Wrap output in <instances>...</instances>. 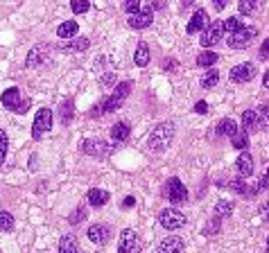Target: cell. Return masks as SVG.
Returning <instances> with one entry per match:
<instances>
[{"mask_svg":"<svg viewBox=\"0 0 269 253\" xmlns=\"http://www.w3.org/2000/svg\"><path fill=\"white\" fill-rule=\"evenodd\" d=\"M174 140V122H161L152 129L150 138H147V149L161 154L170 147V142Z\"/></svg>","mask_w":269,"mask_h":253,"instance_id":"cell-1","label":"cell"},{"mask_svg":"<svg viewBox=\"0 0 269 253\" xmlns=\"http://www.w3.org/2000/svg\"><path fill=\"white\" fill-rule=\"evenodd\" d=\"M0 102H3L5 109L14 111V113H28L30 107H32V99L30 97H23L16 86L7 88V91L3 93V97H0Z\"/></svg>","mask_w":269,"mask_h":253,"instance_id":"cell-2","label":"cell"},{"mask_svg":"<svg viewBox=\"0 0 269 253\" xmlns=\"http://www.w3.org/2000/svg\"><path fill=\"white\" fill-rule=\"evenodd\" d=\"M131 88H134V82H129V79H127V82H120L118 86L113 88V93L104 99V113H113V111H118L123 107L125 99L129 97Z\"/></svg>","mask_w":269,"mask_h":253,"instance_id":"cell-3","label":"cell"},{"mask_svg":"<svg viewBox=\"0 0 269 253\" xmlns=\"http://www.w3.org/2000/svg\"><path fill=\"white\" fill-rule=\"evenodd\" d=\"M258 30L253 28V25H249V28H244L242 25L240 30H235L233 34L229 36V47H233V50H242V47H249L253 43V39H256Z\"/></svg>","mask_w":269,"mask_h":253,"instance_id":"cell-4","label":"cell"},{"mask_svg":"<svg viewBox=\"0 0 269 253\" xmlns=\"http://www.w3.org/2000/svg\"><path fill=\"white\" fill-rule=\"evenodd\" d=\"M165 197H167V201L174 204V206L186 204V201H188V188L183 186L181 179L172 176L170 181L165 183Z\"/></svg>","mask_w":269,"mask_h":253,"instance_id":"cell-5","label":"cell"},{"mask_svg":"<svg viewBox=\"0 0 269 253\" xmlns=\"http://www.w3.org/2000/svg\"><path fill=\"white\" fill-rule=\"evenodd\" d=\"M158 221H161L163 229L177 231V229H181V226H186V215L177 208H165V210H161V215H158Z\"/></svg>","mask_w":269,"mask_h":253,"instance_id":"cell-6","label":"cell"},{"mask_svg":"<svg viewBox=\"0 0 269 253\" xmlns=\"http://www.w3.org/2000/svg\"><path fill=\"white\" fill-rule=\"evenodd\" d=\"M52 127V111L50 109H41L34 118V124H32V138L34 140H41L43 134H47Z\"/></svg>","mask_w":269,"mask_h":253,"instance_id":"cell-7","label":"cell"},{"mask_svg":"<svg viewBox=\"0 0 269 253\" xmlns=\"http://www.w3.org/2000/svg\"><path fill=\"white\" fill-rule=\"evenodd\" d=\"M118 251L120 253H136L140 251V242H138V233L131 229H125L118 242Z\"/></svg>","mask_w":269,"mask_h":253,"instance_id":"cell-8","label":"cell"},{"mask_svg":"<svg viewBox=\"0 0 269 253\" xmlns=\"http://www.w3.org/2000/svg\"><path fill=\"white\" fill-rule=\"evenodd\" d=\"M229 77L233 84H247L256 77V66H253V63H240V66L231 68Z\"/></svg>","mask_w":269,"mask_h":253,"instance_id":"cell-9","label":"cell"},{"mask_svg":"<svg viewBox=\"0 0 269 253\" xmlns=\"http://www.w3.org/2000/svg\"><path fill=\"white\" fill-rule=\"evenodd\" d=\"M222 32H224V23H219V20H215V23H210L208 28L204 30V36L199 41H202V47H213L219 43L222 39Z\"/></svg>","mask_w":269,"mask_h":253,"instance_id":"cell-10","label":"cell"},{"mask_svg":"<svg viewBox=\"0 0 269 253\" xmlns=\"http://www.w3.org/2000/svg\"><path fill=\"white\" fill-rule=\"evenodd\" d=\"M47 55H50V45H45V43L34 45V47H32V50L28 52V57H25V66H28V68L41 66L43 61H47Z\"/></svg>","mask_w":269,"mask_h":253,"instance_id":"cell-11","label":"cell"},{"mask_svg":"<svg viewBox=\"0 0 269 253\" xmlns=\"http://www.w3.org/2000/svg\"><path fill=\"white\" fill-rule=\"evenodd\" d=\"M82 151L86 156H93V158H104V156L111 154V145H107L104 140H84Z\"/></svg>","mask_w":269,"mask_h":253,"instance_id":"cell-12","label":"cell"},{"mask_svg":"<svg viewBox=\"0 0 269 253\" xmlns=\"http://www.w3.org/2000/svg\"><path fill=\"white\" fill-rule=\"evenodd\" d=\"M86 235H88V240H91L93 244L102 246V244H107V242L111 240V229L107 224H93V226H88Z\"/></svg>","mask_w":269,"mask_h":253,"instance_id":"cell-13","label":"cell"},{"mask_svg":"<svg viewBox=\"0 0 269 253\" xmlns=\"http://www.w3.org/2000/svg\"><path fill=\"white\" fill-rule=\"evenodd\" d=\"M131 18H129V28H134V30H147L152 25V20H154V9H145V12H134V14H129Z\"/></svg>","mask_w":269,"mask_h":253,"instance_id":"cell-14","label":"cell"},{"mask_svg":"<svg viewBox=\"0 0 269 253\" xmlns=\"http://www.w3.org/2000/svg\"><path fill=\"white\" fill-rule=\"evenodd\" d=\"M86 199H88V204H91L93 208H102V206L109 204L111 194L107 192V190H102V188H91V190H88V194H86Z\"/></svg>","mask_w":269,"mask_h":253,"instance_id":"cell-15","label":"cell"},{"mask_svg":"<svg viewBox=\"0 0 269 253\" xmlns=\"http://www.w3.org/2000/svg\"><path fill=\"white\" fill-rule=\"evenodd\" d=\"M206 23H208V14H206V9H197V12L192 14V18H190V23H188V34H197V32L206 30Z\"/></svg>","mask_w":269,"mask_h":253,"instance_id":"cell-16","label":"cell"},{"mask_svg":"<svg viewBox=\"0 0 269 253\" xmlns=\"http://www.w3.org/2000/svg\"><path fill=\"white\" fill-rule=\"evenodd\" d=\"M183 249H186V242H183L181 237H177V235L165 237V240L158 244V251H161V253H179Z\"/></svg>","mask_w":269,"mask_h":253,"instance_id":"cell-17","label":"cell"},{"mask_svg":"<svg viewBox=\"0 0 269 253\" xmlns=\"http://www.w3.org/2000/svg\"><path fill=\"white\" fill-rule=\"evenodd\" d=\"M235 170H237V174H240V176H251L253 174V158L247 154V149L242 151L240 156H237V161H235Z\"/></svg>","mask_w":269,"mask_h":253,"instance_id":"cell-18","label":"cell"},{"mask_svg":"<svg viewBox=\"0 0 269 253\" xmlns=\"http://www.w3.org/2000/svg\"><path fill=\"white\" fill-rule=\"evenodd\" d=\"M242 129L247 134H253V131L260 129V118H258V111H244L242 113Z\"/></svg>","mask_w":269,"mask_h":253,"instance_id":"cell-19","label":"cell"},{"mask_svg":"<svg viewBox=\"0 0 269 253\" xmlns=\"http://www.w3.org/2000/svg\"><path fill=\"white\" fill-rule=\"evenodd\" d=\"M131 134V127L127 122H115L113 127H111V138H113L115 142H125L127 138H129Z\"/></svg>","mask_w":269,"mask_h":253,"instance_id":"cell-20","label":"cell"},{"mask_svg":"<svg viewBox=\"0 0 269 253\" xmlns=\"http://www.w3.org/2000/svg\"><path fill=\"white\" fill-rule=\"evenodd\" d=\"M75 104H72V99L68 97V99H63L61 102V107H59V120H61V124H70L72 122V115H75Z\"/></svg>","mask_w":269,"mask_h":253,"instance_id":"cell-21","label":"cell"},{"mask_svg":"<svg viewBox=\"0 0 269 253\" xmlns=\"http://www.w3.org/2000/svg\"><path fill=\"white\" fill-rule=\"evenodd\" d=\"M79 25L77 20H66V23L59 25V30H57V36H61V39H72V36L77 34Z\"/></svg>","mask_w":269,"mask_h":253,"instance_id":"cell-22","label":"cell"},{"mask_svg":"<svg viewBox=\"0 0 269 253\" xmlns=\"http://www.w3.org/2000/svg\"><path fill=\"white\" fill-rule=\"evenodd\" d=\"M134 61H136V66L145 68L147 63H150V45L138 43V47H136V55H134Z\"/></svg>","mask_w":269,"mask_h":253,"instance_id":"cell-23","label":"cell"},{"mask_svg":"<svg viewBox=\"0 0 269 253\" xmlns=\"http://www.w3.org/2000/svg\"><path fill=\"white\" fill-rule=\"evenodd\" d=\"M237 122L235 120H231V118H226V120H219V124H217V134L219 136H235L237 134Z\"/></svg>","mask_w":269,"mask_h":253,"instance_id":"cell-24","label":"cell"},{"mask_svg":"<svg viewBox=\"0 0 269 253\" xmlns=\"http://www.w3.org/2000/svg\"><path fill=\"white\" fill-rule=\"evenodd\" d=\"M262 3H265V0H240L237 9H240L242 16H251L258 7H262Z\"/></svg>","mask_w":269,"mask_h":253,"instance_id":"cell-25","label":"cell"},{"mask_svg":"<svg viewBox=\"0 0 269 253\" xmlns=\"http://www.w3.org/2000/svg\"><path fill=\"white\" fill-rule=\"evenodd\" d=\"M88 45H91V41L84 39V36H77V39H72L70 43L63 45L61 50H66V52H70V50H75V52H84V50H88Z\"/></svg>","mask_w":269,"mask_h":253,"instance_id":"cell-26","label":"cell"},{"mask_svg":"<svg viewBox=\"0 0 269 253\" xmlns=\"http://www.w3.org/2000/svg\"><path fill=\"white\" fill-rule=\"evenodd\" d=\"M247 131L244 129H237V134L235 136H231V145L235 147V149H240V151H244L247 147H249V138H247Z\"/></svg>","mask_w":269,"mask_h":253,"instance_id":"cell-27","label":"cell"},{"mask_svg":"<svg viewBox=\"0 0 269 253\" xmlns=\"http://www.w3.org/2000/svg\"><path fill=\"white\" fill-rule=\"evenodd\" d=\"M219 59V55H215V52H210V50H206L204 47V52L197 57V66H202V68H210V66H215Z\"/></svg>","mask_w":269,"mask_h":253,"instance_id":"cell-28","label":"cell"},{"mask_svg":"<svg viewBox=\"0 0 269 253\" xmlns=\"http://www.w3.org/2000/svg\"><path fill=\"white\" fill-rule=\"evenodd\" d=\"M217 82H219V70L210 68V70H206V75L202 77V88H213V86H217Z\"/></svg>","mask_w":269,"mask_h":253,"instance_id":"cell-29","label":"cell"},{"mask_svg":"<svg viewBox=\"0 0 269 253\" xmlns=\"http://www.w3.org/2000/svg\"><path fill=\"white\" fill-rule=\"evenodd\" d=\"M59 249H61V253H63V251L77 253V251H79V244L75 242V235H63L61 242H59Z\"/></svg>","mask_w":269,"mask_h":253,"instance_id":"cell-30","label":"cell"},{"mask_svg":"<svg viewBox=\"0 0 269 253\" xmlns=\"http://www.w3.org/2000/svg\"><path fill=\"white\" fill-rule=\"evenodd\" d=\"M215 215H217V217H231V215H233V204L231 201H224V199H222V201H217V206H215Z\"/></svg>","mask_w":269,"mask_h":253,"instance_id":"cell-31","label":"cell"},{"mask_svg":"<svg viewBox=\"0 0 269 253\" xmlns=\"http://www.w3.org/2000/svg\"><path fill=\"white\" fill-rule=\"evenodd\" d=\"M242 179H244V176H240V179H233V181L229 183V188L233 190L235 194H244V197H247V194H249V188H247V181H242Z\"/></svg>","mask_w":269,"mask_h":253,"instance_id":"cell-32","label":"cell"},{"mask_svg":"<svg viewBox=\"0 0 269 253\" xmlns=\"http://www.w3.org/2000/svg\"><path fill=\"white\" fill-rule=\"evenodd\" d=\"M72 14H86L91 9V0H70Z\"/></svg>","mask_w":269,"mask_h":253,"instance_id":"cell-33","label":"cell"},{"mask_svg":"<svg viewBox=\"0 0 269 253\" xmlns=\"http://www.w3.org/2000/svg\"><path fill=\"white\" fill-rule=\"evenodd\" d=\"M86 208H84V206H79V208H75V210H72V213H70V217H68V221H70V224L72 226H77V224H82V221L84 219H86Z\"/></svg>","mask_w":269,"mask_h":253,"instance_id":"cell-34","label":"cell"},{"mask_svg":"<svg viewBox=\"0 0 269 253\" xmlns=\"http://www.w3.org/2000/svg\"><path fill=\"white\" fill-rule=\"evenodd\" d=\"M240 28H242V20L237 18V16H231V18L224 20V32H229V34H233V32Z\"/></svg>","mask_w":269,"mask_h":253,"instance_id":"cell-35","label":"cell"},{"mask_svg":"<svg viewBox=\"0 0 269 253\" xmlns=\"http://www.w3.org/2000/svg\"><path fill=\"white\" fill-rule=\"evenodd\" d=\"M258 118H260V127L265 131H269V104H262L260 109H258Z\"/></svg>","mask_w":269,"mask_h":253,"instance_id":"cell-36","label":"cell"},{"mask_svg":"<svg viewBox=\"0 0 269 253\" xmlns=\"http://www.w3.org/2000/svg\"><path fill=\"white\" fill-rule=\"evenodd\" d=\"M0 231H14V217L9 213H0Z\"/></svg>","mask_w":269,"mask_h":253,"instance_id":"cell-37","label":"cell"},{"mask_svg":"<svg viewBox=\"0 0 269 253\" xmlns=\"http://www.w3.org/2000/svg\"><path fill=\"white\" fill-rule=\"evenodd\" d=\"M219 226H222V217H217V215H215V217L210 219V224L204 229V235H215V233H219Z\"/></svg>","mask_w":269,"mask_h":253,"instance_id":"cell-38","label":"cell"},{"mask_svg":"<svg viewBox=\"0 0 269 253\" xmlns=\"http://www.w3.org/2000/svg\"><path fill=\"white\" fill-rule=\"evenodd\" d=\"M7 145H9L7 134H5V131L0 129V165L5 163V156H7Z\"/></svg>","mask_w":269,"mask_h":253,"instance_id":"cell-39","label":"cell"},{"mask_svg":"<svg viewBox=\"0 0 269 253\" xmlns=\"http://www.w3.org/2000/svg\"><path fill=\"white\" fill-rule=\"evenodd\" d=\"M123 9H125L127 14H134V12H138V9H140V0H125Z\"/></svg>","mask_w":269,"mask_h":253,"instance_id":"cell-40","label":"cell"},{"mask_svg":"<svg viewBox=\"0 0 269 253\" xmlns=\"http://www.w3.org/2000/svg\"><path fill=\"white\" fill-rule=\"evenodd\" d=\"M256 188H258V192H262V190H269V174H265V176H262L260 181L256 183Z\"/></svg>","mask_w":269,"mask_h":253,"instance_id":"cell-41","label":"cell"},{"mask_svg":"<svg viewBox=\"0 0 269 253\" xmlns=\"http://www.w3.org/2000/svg\"><path fill=\"white\" fill-rule=\"evenodd\" d=\"M260 59H269V39H265L260 45Z\"/></svg>","mask_w":269,"mask_h":253,"instance_id":"cell-42","label":"cell"},{"mask_svg":"<svg viewBox=\"0 0 269 253\" xmlns=\"http://www.w3.org/2000/svg\"><path fill=\"white\" fill-rule=\"evenodd\" d=\"M260 215H262V217H265V224L269 226V201L260 206Z\"/></svg>","mask_w":269,"mask_h":253,"instance_id":"cell-43","label":"cell"},{"mask_svg":"<svg viewBox=\"0 0 269 253\" xmlns=\"http://www.w3.org/2000/svg\"><path fill=\"white\" fill-rule=\"evenodd\" d=\"M229 3H231V0H213V7L217 9V12H222V9H224Z\"/></svg>","mask_w":269,"mask_h":253,"instance_id":"cell-44","label":"cell"},{"mask_svg":"<svg viewBox=\"0 0 269 253\" xmlns=\"http://www.w3.org/2000/svg\"><path fill=\"white\" fill-rule=\"evenodd\" d=\"M194 111H197V113H206V111H208V104H206V102H197V104H194Z\"/></svg>","mask_w":269,"mask_h":253,"instance_id":"cell-45","label":"cell"},{"mask_svg":"<svg viewBox=\"0 0 269 253\" xmlns=\"http://www.w3.org/2000/svg\"><path fill=\"white\" fill-rule=\"evenodd\" d=\"M131 206H136V199L129 194V197H125V201H123V208L127 210V208H131Z\"/></svg>","mask_w":269,"mask_h":253,"instance_id":"cell-46","label":"cell"},{"mask_svg":"<svg viewBox=\"0 0 269 253\" xmlns=\"http://www.w3.org/2000/svg\"><path fill=\"white\" fill-rule=\"evenodd\" d=\"M111 82H113V72H107V75L102 77V84H104V86H109Z\"/></svg>","mask_w":269,"mask_h":253,"instance_id":"cell-47","label":"cell"},{"mask_svg":"<svg viewBox=\"0 0 269 253\" xmlns=\"http://www.w3.org/2000/svg\"><path fill=\"white\" fill-rule=\"evenodd\" d=\"M262 86L269 91V68H267V72H265V77H262Z\"/></svg>","mask_w":269,"mask_h":253,"instance_id":"cell-48","label":"cell"},{"mask_svg":"<svg viewBox=\"0 0 269 253\" xmlns=\"http://www.w3.org/2000/svg\"><path fill=\"white\" fill-rule=\"evenodd\" d=\"M150 7H152V9H154V7L161 9V7H163V0H154V3H150Z\"/></svg>","mask_w":269,"mask_h":253,"instance_id":"cell-49","label":"cell"},{"mask_svg":"<svg viewBox=\"0 0 269 253\" xmlns=\"http://www.w3.org/2000/svg\"><path fill=\"white\" fill-rule=\"evenodd\" d=\"M194 3V0H183V5H186V7H188V5H192Z\"/></svg>","mask_w":269,"mask_h":253,"instance_id":"cell-50","label":"cell"},{"mask_svg":"<svg viewBox=\"0 0 269 253\" xmlns=\"http://www.w3.org/2000/svg\"><path fill=\"white\" fill-rule=\"evenodd\" d=\"M267 251H269V237H267Z\"/></svg>","mask_w":269,"mask_h":253,"instance_id":"cell-51","label":"cell"},{"mask_svg":"<svg viewBox=\"0 0 269 253\" xmlns=\"http://www.w3.org/2000/svg\"><path fill=\"white\" fill-rule=\"evenodd\" d=\"M267 174H269V167H267Z\"/></svg>","mask_w":269,"mask_h":253,"instance_id":"cell-52","label":"cell"}]
</instances>
